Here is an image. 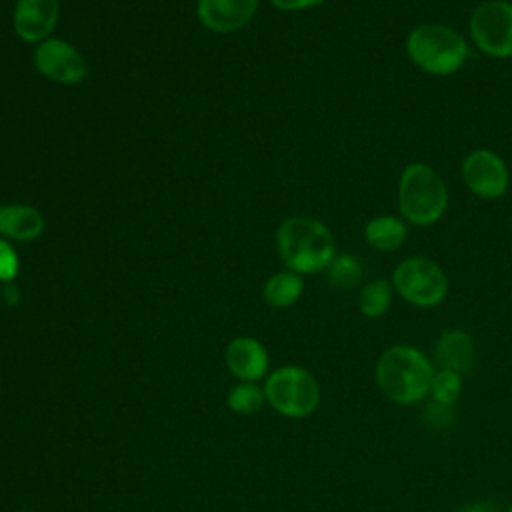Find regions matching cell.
Listing matches in <instances>:
<instances>
[{"label":"cell","instance_id":"6da1fadb","mask_svg":"<svg viewBox=\"0 0 512 512\" xmlns=\"http://www.w3.org/2000/svg\"><path fill=\"white\" fill-rule=\"evenodd\" d=\"M436 366L416 346L394 344L382 350L376 360V386L386 400L398 406H414L430 396Z\"/></svg>","mask_w":512,"mask_h":512},{"label":"cell","instance_id":"7a4b0ae2","mask_svg":"<svg viewBox=\"0 0 512 512\" xmlns=\"http://www.w3.org/2000/svg\"><path fill=\"white\" fill-rule=\"evenodd\" d=\"M276 250L288 270L318 274L336 256V240L330 228L312 216H290L276 230Z\"/></svg>","mask_w":512,"mask_h":512},{"label":"cell","instance_id":"3957f363","mask_svg":"<svg viewBox=\"0 0 512 512\" xmlns=\"http://www.w3.org/2000/svg\"><path fill=\"white\" fill-rule=\"evenodd\" d=\"M450 194L442 176L426 162H410L398 178V208L406 224L432 226L448 210Z\"/></svg>","mask_w":512,"mask_h":512},{"label":"cell","instance_id":"277c9868","mask_svg":"<svg viewBox=\"0 0 512 512\" xmlns=\"http://www.w3.org/2000/svg\"><path fill=\"white\" fill-rule=\"evenodd\" d=\"M406 54L422 72L450 76L466 64L470 48L456 28L442 22H424L408 32Z\"/></svg>","mask_w":512,"mask_h":512},{"label":"cell","instance_id":"5b68a950","mask_svg":"<svg viewBox=\"0 0 512 512\" xmlns=\"http://www.w3.org/2000/svg\"><path fill=\"white\" fill-rule=\"evenodd\" d=\"M394 292L416 308H434L448 296L450 282L444 268L426 256L404 258L390 276Z\"/></svg>","mask_w":512,"mask_h":512},{"label":"cell","instance_id":"8992f818","mask_svg":"<svg viewBox=\"0 0 512 512\" xmlns=\"http://www.w3.org/2000/svg\"><path fill=\"white\" fill-rule=\"evenodd\" d=\"M266 402L288 418H306L320 404L318 380L300 366H282L274 370L264 384Z\"/></svg>","mask_w":512,"mask_h":512},{"label":"cell","instance_id":"52a82bcc","mask_svg":"<svg viewBox=\"0 0 512 512\" xmlns=\"http://www.w3.org/2000/svg\"><path fill=\"white\" fill-rule=\"evenodd\" d=\"M470 38L490 58H512V2L486 0L478 4L468 22Z\"/></svg>","mask_w":512,"mask_h":512},{"label":"cell","instance_id":"ba28073f","mask_svg":"<svg viewBox=\"0 0 512 512\" xmlns=\"http://www.w3.org/2000/svg\"><path fill=\"white\" fill-rule=\"evenodd\" d=\"M466 188L480 200H498L510 188V170L504 158L490 148L470 150L460 166Z\"/></svg>","mask_w":512,"mask_h":512},{"label":"cell","instance_id":"9c48e42d","mask_svg":"<svg viewBox=\"0 0 512 512\" xmlns=\"http://www.w3.org/2000/svg\"><path fill=\"white\" fill-rule=\"evenodd\" d=\"M32 60L44 78L58 84H78L88 72L84 56L66 40L52 36L36 44Z\"/></svg>","mask_w":512,"mask_h":512},{"label":"cell","instance_id":"30bf717a","mask_svg":"<svg viewBox=\"0 0 512 512\" xmlns=\"http://www.w3.org/2000/svg\"><path fill=\"white\" fill-rule=\"evenodd\" d=\"M58 0H16L12 22L20 40L40 44L50 38L58 24Z\"/></svg>","mask_w":512,"mask_h":512},{"label":"cell","instance_id":"8fae6325","mask_svg":"<svg viewBox=\"0 0 512 512\" xmlns=\"http://www.w3.org/2000/svg\"><path fill=\"white\" fill-rule=\"evenodd\" d=\"M258 0H198L196 14L204 28L230 34L244 28L256 14Z\"/></svg>","mask_w":512,"mask_h":512},{"label":"cell","instance_id":"7c38bea8","mask_svg":"<svg viewBox=\"0 0 512 512\" xmlns=\"http://www.w3.org/2000/svg\"><path fill=\"white\" fill-rule=\"evenodd\" d=\"M432 362L436 368L468 374L476 362V342L464 328H446L434 342Z\"/></svg>","mask_w":512,"mask_h":512},{"label":"cell","instance_id":"4fadbf2b","mask_svg":"<svg viewBox=\"0 0 512 512\" xmlns=\"http://www.w3.org/2000/svg\"><path fill=\"white\" fill-rule=\"evenodd\" d=\"M226 368L242 382H256L268 372V352L262 342L250 336H238L226 346Z\"/></svg>","mask_w":512,"mask_h":512},{"label":"cell","instance_id":"5bb4252c","mask_svg":"<svg viewBox=\"0 0 512 512\" xmlns=\"http://www.w3.org/2000/svg\"><path fill=\"white\" fill-rule=\"evenodd\" d=\"M44 232V216L40 210L26 204L0 206V238L30 242Z\"/></svg>","mask_w":512,"mask_h":512},{"label":"cell","instance_id":"9a60e30c","mask_svg":"<svg viewBox=\"0 0 512 512\" xmlns=\"http://www.w3.org/2000/svg\"><path fill=\"white\" fill-rule=\"evenodd\" d=\"M408 236V224L402 216L378 214L364 226V242L376 252L398 250Z\"/></svg>","mask_w":512,"mask_h":512},{"label":"cell","instance_id":"2e32d148","mask_svg":"<svg viewBox=\"0 0 512 512\" xmlns=\"http://www.w3.org/2000/svg\"><path fill=\"white\" fill-rule=\"evenodd\" d=\"M304 292V280L300 274L292 270H282L272 274L264 284V300L272 308H288Z\"/></svg>","mask_w":512,"mask_h":512},{"label":"cell","instance_id":"e0dca14e","mask_svg":"<svg viewBox=\"0 0 512 512\" xmlns=\"http://www.w3.org/2000/svg\"><path fill=\"white\" fill-rule=\"evenodd\" d=\"M394 294L396 292H394L390 280L374 278V280L366 282L360 288V294H358V310H360V314L370 318V320L382 318L390 310Z\"/></svg>","mask_w":512,"mask_h":512},{"label":"cell","instance_id":"ac0fdd59","mask_svg":"<svg viewBox=\"0 0 512 512\" xmlns=\"http://www.w3.org/2000/svg\"><path fill=\"white\" fill-rule=\"evenodd\" d=\"M324 272L330 286L338 290H348L362 280L364 268L360 258H356L354 254H336Z\"/></svg>","mask_w":512,"mask_h":512},{"label":"cell","instance_id":"d6986e66","mask_svg":"<svg viewBox=\"0 0 512 512\" xmlns=\"http://www.w3.org/2000/svg\"><path fill=\"white\" fill-rule=\"evenodd\" d=\"M464 390V374L448 368H436L432 376V386H430V396L436 404L442 406H452Z\"/></svg>","mask_w":512,"mask_h":512},{"label":"cell","instance_id":"ffe728a7","mask_svg":"<svg viewBox=\"0 0 512 512\" xmlns=\"http://www.w3.org/2000/svg\"><path fill=\"white\" fill-rule=\"evenodd\" d=\"M266 400L264 388L254 382H240L228 392V406L238 414H254Z\"/></svg>","mask_w":512,"mask_h":512},{"label":"cell","instance_id":"44dd1931","mask_svg":"<svg viewBox=\"0 0 512 512\" xmlns=\"http://www.w3.org/2000/svg\"><path fill=\"white\" fill-rule=\"evenodd\" d=\"M20 270V260L16 250L6 238H0V282L10 284Z\"/></svg>","mask_w":512,"mask_h":512},{"label":"cell","instance_id":"7402d4cb","mask_svg":"<svg viewBox=\"0 0 512 512\" xmlns=\"http://www.w3.org/2000/svg\"><path fill=\"white\" fill-rule=\"evenodd\" d=\"M274 4V8L282 10V12H300V10H308L314 6L324 4L326 0H270Z\"/></svg>","mask_w":512,"mask_h":512},{"label":"cell","instance_id":"603a6c76","mask_svg":"<svg viewBox=\"0 0 512 512\" xmlns=\"http://www.w3.org/2000/svg\"><path fill=\"white\" fill-rule=\"evenodd\" d=\"M456 512H498V508L490 502H470V504H464L462 508H458Z\"/></svg>","mask_w":512,"mask_h":512},{"label":"cell","instance_id":"cb8c5ba5","mask_svg":"<svg viewBox=\"0 0 512 512\" xmlns=\"http://www.w3.org/2000/svg\"><path fill=\"white\" fill-rule=\"evenodd\" d=\"M506 512H512V504H510V506H508V508H506Z\"/></svg>","mask_w":512,"mask_h":512}]
</instances>
